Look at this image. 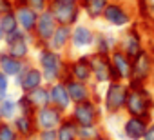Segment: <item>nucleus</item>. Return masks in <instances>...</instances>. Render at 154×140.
Instances as JSON below:
<instances>
[{
    "label": "nucleus",
    "mask_w": 154,
    "mask_h": 140,
    "mask_svg": "<svg viewBox=\"0 0 154 140\" xmlns=\"http://www.w3.org/2000/svg\"><path fill=\"white\" fill-rule=\"evenodd\" d=\"M91 69H93V84L96 86H107L114 80V71L111 64V55H100L96 51L89 53Z\"/></svg>",
    "instance_id": "1a4fd4ad"
},
{
    "label": "nucleus",
    "mask_w": 154,
    "mask_h": 140,
    "mask_svg": "<svg viewBox=\"0 0 154 140\" xmlns=\"http://www.w3.org/2000/svg\"><path fill=\"white\" fill-rule=\"evenodd\" d=\"M36 140H58L56 129H40L36 135Z\"/></svg>",
    "instance_id": "c9c22d12"
},
{
    "label": "nucleus",
    "mask_w": 154,
    "mask_h": 140,
    "mask_svg": "<svg viewBox=\"0 0 154 140\" xmlns=\"http://www.w3.org/2000/svg\"><path fill=\"white\" fill-rule=\"evenodd\" d=\"M136 17L143 24L154 26V0H132Z\"/></svg>",
    "instance_id": "a878e982"
},
{
    "label": "nucleus",
    "mask_w": 154,
    "mask_h": 140,
    "mask_svg": "<svg viewBox=\"0 0 154 140\" xmlns=\"http://www.w3.org/2000/svg\"><path fill=\"white\" fill-rule=\"evenodd\" d=\"M49 86V95H51V104L54 107H58L60 111H63L65 115H69L71 107H72V100H71V95L67 91V86L63 80H58V82H53V84H47Z\"/></svg>",
    "instance_id": "a211bd4d"
},
{
    "label": "nucleus",
    "mask_w": 154,
    "mask_h": 140,
    "mask_svg": "<svg viewBox=\"0 0 154 140\" xmlns=\"http://www.w3.org/2000/svg\"><path fill=\"white\" fill-rule=\"evenodd\" d=\"M143 140H154V120L149 122V127H147V131L143 135Z\"/></svg>",
    "instance_id": "4c0bfd02"
},
{
    "label": "nucleus",
    "mask_w": 154,
    "mask_h": 140,
    "mask_svg": "<svg viewBox=\"0 0 154 140\" xmlns=\"http://www.w3.org/2000/svg\"><path fill=\"white\" fill-rule=\"evenodd\" d=\"M31 140H36V138H31Z\"/></svg>",
    "instance_id": "79ce46f5"
},
{
    "label": "nucleus",
    "mask_w": 154,
    "mask_h": 140,
    "mask_svg": "<svg viewBox=\"0 0 154 140\" xmlns=\"http://www.w3.org/2000/svg\"><path fill=\"white\" fill-rule=\"evenodd\" d=\"M65 86H67V91L71 95L72 104L91 100L96 95V84H93V82H82V80L69 78V80H65Z\"/></svg>",
    "instance_id": "2eb2a0df"
},
{
    "label": "nucleus",
    "mask_w": 154,
    "mask_h": 140,
    "mask_svg": "<svg viewBox=\"0 0 154 140\" xmlns=\"http://www.w3.org/2000/svg\"><path fill=\"white\" fill-rule=\"evenodd\" d=\"M69 78L82 80V82H93V69H91L89 53L67 58V69H65V75H63V82Z\"/></svg>",
    "instance_id": "ddd939ff"
},
{
    "label": "nucleus",
    "mask_w": 154,
    "mask_h": 140,
    "mask_svg": "<svg viewBox=\"0 0 154 140\" xmlns=\"http://www.w3.org/2000/svg\"><path fill=\"white\" fill-rule=\"evenodd\" d=\"M84 15L89 20H102V15L105 11V6L111 0H78Z\"/></svg>",
    "instance_id": "393cba45"
},
{
    "label": "nucleus",
    "mask_w": 154,
    "mask_h": 140,
    "mask_svg": "<svg viewBox=\"0 0 154 140\" xmlns=\"http://www.w3.org/2000/svg\"><path fill=\"white\" fill-rule=\"evenodd\" d=\"M4 38H6V33H4L2 26H0V44H4Z\"/></svg>",
    "instance_id": "58836bf2"
},
{
    "label": "nucleus",
    "mask_w": 154,
    "mask_h": 140,
    "mask_svg": "<svg viewBox=\"0 0 154 140\" xmlns=\"http://www.w3.org/2000/svg\"><path fill=\"white\" fill-rule=\"evenodd\" d=\"M102 20L116 29H125L136 20V11L134 6L127 4L125 0H111L105 6V11L102 15Z\"/></svg>",
    "instance_id": "20e7f679"
},
{
    "label": "nucleus",
    "mask_w": 154,
    "mask_h": 140,
    "mask_svg": "<svg viewBox=\"0 0 154 140\" xmlns=\"http://www.w3.org/2000/svg\"><path fill=\"white\" fill-rule=\"evenodd\" d=\"M27 62H29V60H20V58L9 55V53L4 49L2 53H0V71L6 73L9 78H15V77L20 75V71L26 67Z\"/></svg>",
    "instance_id": "5701e85b"
},
{
    "label": "nucleus",
    "mask_w": 154,
    "mask_h": 140,
    "mask_svg": "<svg viewBox=\"0 0 154 140\" xmlns=\"http://www.w3.org/2000/svg\"><path fill=\"white\" fill-rule=\"evenodd\" d=\"M27 95H29V98H31V102L35 104L36 109L45 107V106L51 104V95H49V86H47V84H44V86H40V88L29 91Z\"/></svg>",
    "instance_id": "cd10ccee"
},
{
    "label": "nucleus",
    "mask_w": 154,
    "mask_h": 140,
    "mask_svg": "<svg viewBox=\"0 0 154 140\" xmlns=\"http://www.w3.org/2000/svg\"><path fill=\"white\" fill-rule=\"evenodd\" d=\"M0 115L4 116L6 122H13V118L18 115V104H17V98L6 97L4 100H0Z\"/></svg>",
    "instance_id": "c85d7f7f"
},
{
    "label": "nucleus",
    "mask_w": 154,
    "mask_h": 140,
    "mask_svg": "<svg viewBox=\"0 0 154 140\" xmlns=\"http://www.w3.org/2000/svg\"><path fill=\"white\" fill-rule=\"evenodd\" d=\"M36 65L42 69L45 84H53L63 80L65 69H67V56L65 53L54 51L49 46L36 49Z\"/></svg>",
    "instance_id": "f03ea898"
},
{
    "label": "nucleus",
    "mask_w": 154,
    "mask_h": 140,
    "mask_svg": "<svg viewBox=\"0 0 154 140\" xmlns=\"http://www.w3.org/2000/svg\"><path fill=\"white\" fill-rule=\"evenodd\" d=\"M154 77V55L145 47L132 58V78L129 82L149 84Z\"/></svg>",
    "instance_id": "9d476101"
},
{
    "label": "nucleus",
    "mask_w": 154,
    "mask_h": 140,
    "mask_svg": "<svg viewBox=\"0 0 154 140\" xmlns=\"http://www.w3.org/2000/svg\"><path fill=\"white\" fill-rule=\"evenodd\" d=\"M15 13H17V18H18L20 29L26 31L27 35H33L40 13L35 11V9L29 8V6H24V4H15Z\"/></svg>",
    "instance_id": "aec40b11"
},
{
    "label": "nucleus",
    "mask_w": 154,
    "mask_h": 140,
    "mask_svg": "<svg viewBox=\"0 0 154 140\" xmlns=\"http://www.w3.org/2000/svg\"><path fill=\"white\" fill-rule=\"evenodd\" d=\"M96 140H111V138H109V136H107L105 133H102V135H100V136H98Z\"/></svg>",
    "instance_id": "ea45409f"
},
{
    "label": "nucleus",
    "mask_w": 154,
    "mask_h": 140,
    "mask_svg": "<svg viewBox=\"0 0 154 140\" xmlns=\"http://www.w3.org/2000/svg\"><path fill=\"white\" fill-rule=\"evenodd\" d=\"M129 82L123 80H112L105 86L102 93V107L103 113L109 116H116L125 111L127 97H129Z\"/></svg>",
    "instance_id": "7ed1b4c3"
},
{
    "label": "nucleus",
    "mask_w": 154,
    "mask_h": 140,
    "mask_svg": "<svg viewBox=\"0 0 154 140\" xmlns=\"http://www.w3.org/2000/svg\"><path fill=\"white\" fill-rule=\"evenodd\" d=\"M15 4H24V6H29L33 8L35 11L42 13L45 9H49V0H15Z\"/></svg>",
    "instance_id": "72a5a7b5"
},
{
    "label": "nucleus",
    "mask_w": 154,
    "mask_h": 140,
    "mask_svg": "<svg viewBox=\"0 0 154 140\" xmlns=\"http://www.w3.org/2000/svg\"><path fill=\"white\" fill-rule=\"evenodd\" d=\"M49 11L62 26H76L84 15L78 0H49Z\"/></svg>",
    "instance_id": "423d86ee"
},
{
    "label": "nucleus",
    "mask_w": 154,
    "mask_h": 140,
    "mask_svg": "<svg viewBox=\"0 0 154 140\" xmlns=\"http://www.w3.org/2000/svg\"><path fill=\"white\" fill-rule=\"evenodd\" d=\"M71 35H72V26H62L58 24V27L54 29L51 40H49V47L60 53H67L71 49Z\"/></svg>",
    "instance_id": "4be33fe9"
},
{
    "label": "nucleus",
    "mask_w": 154,
    "mask_h": 140,
    "mask_svg": "<svg viewBox=\"0 0 154 140\" xmlns=\"http://www.w3.org/2000/svg\"><path fill=\"white\" fill-rule=\"evenodd\" d=\"M129 97L125 104V113L131 116H143L152 120L154 115V91H150L149 84L129 82Z\"/></svg>",
    "instance_id": "f257e3e1"
},
{
    "label": "nucleus",
    "mask_w": 154,
    "mask_h": 140,
    "mask_svg": "<svg viewBox=\"0 0 154 140\" xmlns=\"http://www.w3.org/2000/svg\"><path fill=\"white\" fill-rule=\"evenodd\" d=\"M35 44H33V35H27L26 31L18 29L15 33H9L6 35L4 38V49L20 58V60H31V51H33Z\"/></svg>",
    "instance_id": "0eeeda50"
},
{
    "label": "nucleus",
    "mask_w": 154,
    "mask_h": 140,
    "mask_svg": "<svg viewBox=\"0 0 154 140\" xmlns=\"http://www.w3.org/2000/svg\"><path fill=\"white\" fill-rule=\"evenodd\" d=\"M69 116L78 124V127H89V126H100L102 116H103V107L102 102L91 98L80 104H72Z\"/></svg>",
    "instance_id": "39448f33"
},
{
    "label": "nucleus",
    "mask_w": 154,
    "mask_h": 140,
    "mask_svg": "<svg viewBox=\"0 0 154 140\" xmlns=\"http://www.w3.org/2000/svg\"><path fill=\"white\" fill-rule=\"evenodd\" d=\"M102 126H89L78 129V140H96L102 135Z\"/></svg>",
    "instance_id": "2f4dec72"
},
{
    "label": "nucleus",
    "mask_w": 154,
    "mask_h": 140,
    "mask_svg": "<svg viewBox=\"0 0 154 140\" xmlns=\"http://www.w3.org/2000/svg\"><path fill=\"white\" fill-rule=\"evenodd\" d=\"M116 47H118V37H114V35H111V33L96 31L93 51H96V53H100V55H111Z\"/></svg>",
    "instance_id": "b1692460"
},
{
    "label": "nucleus",
    "mask_w": 154,
    "mask_h": 140,
    "mask_svg": "<svg viewBox=\"0 0 154 140\" xmlns=\"http://www.w3.org/2000/svg\"><path fill=\"white\" fill-rule=\"evenodd\" d=\"M149 122L150 120H147L143 116L127 115V118L123 120V126H122V133L127 140H143V135L149 127Z\"/></svg>",
    "instance_id": "6ab92c4d"
},
{
    "label": "nucleus",
    "mask_w": 154,
    "mask_h": 140,
    "mask_svg": "<svg viewBox=\"0 0 154 140\" xmlns=\"http://www.w3.org/2000/svg\"><path fill=\"white\" fill-rule=\"evenodd\" d=\"M0 140H22L20 135L17 133L13 122H4L0 126Z\"/></svg>",
    "instance_id": "473e14b6"
},
{
    "label": "nucleus",
    "mask_w": 154,
    "mask_h": 140,
    "mask_svg": "<svg viewBox=\"0 0 154 140\" xmlns=\"http://www.w3.org/2000/svg\"><path fill=\"white\" fill-rule=\"evenodd\" d=\"M9 88H11V78L6 73L0 71V100L9 97Z\"/></svg>",
    "instance_id": "f704fd0d"
},
{
    "label": "nucleus",
    "mask_w": 154,
    "mask_h": 140,
    "mask_svg": "<svg viewBox=\"0 0 154 140\" xmlns=\"http://www.w3.org/2000/svg\"><path fill=\"white\" fill-rule=\"evenodd\" d=\"M13 126H15V129H17V133L20 135L22 140L36 138L38 131H40L35 116H27V115H20V113L13 118Z\"/></svg>",
    "instance_id": "412c9836"
},
{
    "label": "nucleus",
    "mask_w": 154,
    "mask_h": 140,
    "mask_svg": "<svg viewBox=\"0 0 154 140\" xmlns=\"http://www.w3.org/2000/svg\"><path fill=\"white\" fill-rule=\"evenodd\" d=\"M94 37H96V31L84 24V22H78L76 26H72V35H71V49L74 51H84V49H93L94 46Z\"/></svg>",
    "instance_id": "4468645a"
},
{
    "label": "nucleus",
    "mask_w": 154,
    "mask_h": 140,
    "mask_svg": "<svg viewBox=\"0 0 154 140\" xmlns=\"http://www.w3.org/2000/svg\"><path fill=\"white\" fill-rule=\"evenodd\" d=\"M13 80H15V86L20 89V93H29V91H33V89H36V88L45 84L42 69L36 65V62L33 64L31 60L26 64V67L20 71V75L15 77Z\"/></svg>",
    "instance_id": "9b49d317"
},
{
    "label": "nucleus",
    "mask_w": 154,
    "mask_h": 140,
    "mask_svg": "<svg viewBox=\"0 0 154 140\" xmlns=\"http://www.w3.org/2000/svg\"><path fill=\"white\" fill-rule=\"evenodd\" d=\"M58 27V22L56 18L53 17V13L49 9L42 11L40 17H38V22H36V27L33 31V44H35V49L38 47H45L49 46V40L54 33V29Z\"/></svg>",
    "instance_id": "f8f14e48"
},
{
    "label": "nucleus",
    "mask_w": 154,
    "mask_h": 140,
    "mask_svg": "<svg viewBox=\"0 0 154 140\" xmlns=\"http://www.w3.org/2000/svg\"><path fill=\"white\" fill-rule=\"evenodd\" d=\"M111 64H112L114 75H116L118 80L129 82L132 78V58L127 53H123L120 47H116L111 53Z\"/></svg>",
    "instance_id": "dca6fc26"
},
{
    "label": "nucleus",
    "mask_w": 154,
    "mask_h": 140,
    "mask_svg": "<svg viewBox=\"0 0 154 140\" xmlns=\"http://www.w3.org/2000/svg\"><path fill=\"white\" fill-rule=\"evenodd\" d=\"M17 104H18V113L20 115H27V116H35L36 115V107H35V104L31 102V98H29V95L27 93H20V97L17 98Z\"/></svg>",
    "instance_id": "7c9ffc66"
},
{
    "label": "nucleus",
    "mask_w": 154,
    "mask_h": 140,
    "mask_svg": "<svg viewBox=\"0 0 154 140\" xmlns=\"http://www.w3.org/2000/svg\"><path fill=\"white\" fill-rule=\"evenodd\" d=\"M36 118V124H38V129H56L62 120L65 118V113L60 111L58 107H54L53 104L45 106V107H40L35 115Z\"/></svg>",
    "instance_id": "f3484780"
},
{
    "label": "nucleus",
    "mask_w": 154,
    "mask_h": 140,
    "mask_svg": "<svg viewBox=\"0 0 154 140\" xmlns=\"http://www.w3.org/2000/svg\"><path fill=\"white\" fill-rule=\"evenodd\" d=\"M13 8H15V0H0V15H4Z\"/></svg>",
    "instance_id": "e433bc0d"
},
{
    "label": "nucleus",
    "mask_w": 154,
    "mask_h": 140,
    "mask_svg": "<svg viewBox=\"0 0 154 140\" xmlns=\"http://www.w3.org/2000/svg\"><path fill=\"white\" fill-rule=\"evenodd\" d=\"M118 47L123 53H127L131 58H134L138 53H141L145 49V37L136 22L131 24L129 27H125L123 33L118 37Z\"/></svg>",
    "instance_id": "6e6552de"
},
{
    "label": "nucleus",
    "mask_w": 154,
    "mask_h": 140,
    "mask_svg": "<svg viewBox=\"0 0 154 140\" xmlns=\"http://www.w3.org/2000/svg\"><path fill=\"white\" fill-rule=\"evenodd\" d=\"M0 53H2V49H0Z\"/></svg>",
    "instance_id": "37998d69"
},
{
    "label": "nucleus",
    "mask_w": 154,
    "mask_h": 140,
    "mask_svg": "<svg viewBox=\"0 0 154 140\" xmlns=\"http://www.w3.org/2000/svg\"><path fill=\"white\" fill-rule=\"evenodd\" d=\"M78 124H76L69 115L62 120V124L56 127V136L58 140H78Z\"/></svg>",
    "instance_id": "bb28decb"
},
{
    "label": "nucleus",
    "mask_w": 154,
    "mask_h": 140,
    "mask_svg": "<svg viewBox=\"0 0 154 140\" xmlns=\"http://www.w3.org/2000/svg\"><path fill=\"white\" fill-rule=\"evenodd\" d=\"M4 122H6V120H4V116H2V115H0V126H2Z\"/></svg>",
    "instance_id": "a19ab883"
},
{
    "label": "nucleus",
    "mask_w": 154,
    "mask_h": 140,
    "mask_svg": "<svg viewBox=\"0 0 154 140\" xmlns=\"http://www.w3.org/2000/svg\"><path fill=\"white\" fill-rule=\"evenodd\" d=\"M0 26H2L4 33L9 35V33H15L20 29V24H18V18H17V13H15V8L6 11L4 15H0Z\"/></svg>",
    "instance_id": "c756f323"
}]
</instances>
